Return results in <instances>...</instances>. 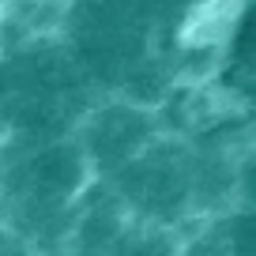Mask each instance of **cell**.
Wrapping results in <instances>:
<instances>
[{
  "label": "cell",
  "instance_id": "cell-2",
  "mask_svg": "<svg viewBox=\"0 0 256 256\" xmlns=\"http://www.w3.org/2000/svg\"><path fill=\"white\" fill-rule=\"evenodd\" d=\"M0 53H4V19H0Z\"/></svg>",
  "mask_w": 256,
  "mask_h": 256
},
{
  "label": "cell",
  "instance_id": "cell-1",
  "mask_svg": "<svg viewBox=\"0 0 256 256\" xmlns=\"http://www.w3.org/2000/svg\"><path fill=\"white\" fill-rule=\"evenodd\" d=\"M90 162L83 154L80 140H49L30 158V184L46 200H68L87 184Z\"/></svg>",
  "mask_w": 256,
  "mask_h": 256
}]
</instances>
